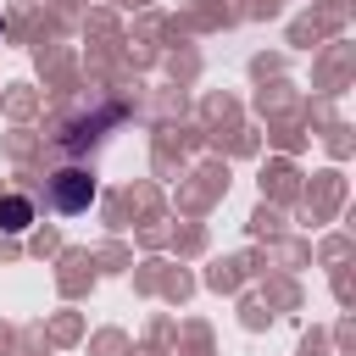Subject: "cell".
<instances>
[{"mask_svg":"<svg viewBox=\"0 0 356 356\" xmlns=\"http://www.w3.org/2000/svg\"><path fill=\"white\" fill-rule=\"evenodd\" d=\"M89 195H95V184H89L83 172H61V184H56V206H61V211H83Z\"/></svg>","mask_w":356,"mask_h":356,"instance_id":"obj_1","label":"cell"},{"mask_svg":"<svg viewBox=\"0 0 356 356\" xmlns=\"http://www.w3.org/2000/svg\"><path fill=\"white\" fill-rule=\"evenodd\" d=\"M28 222H33V206H28L22 195H6V200H0V228H6V234H22Z\"/></svg>","mask_w":356,"mask_h":356,"instance_id":"obj_2","label":"cell"}]
</instances>
